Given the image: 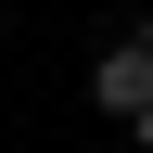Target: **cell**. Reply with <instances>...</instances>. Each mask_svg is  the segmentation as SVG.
<instances>
[{"mask_svg": "<svg viewBox=\"0 0 153 153\" xmlns=\"http://www.w3.org/2000/svg\"><path fill=\"white\" fill-rule=\"evenodd\" d=\"M89 102H102L115 128H140V115H153V13H140V26H115L102 51H89Z\"/></svg>", "mask_w": 153, "mask_h": 153, "instance_id": "obj_1", "label": "cell"}]
</instances>
